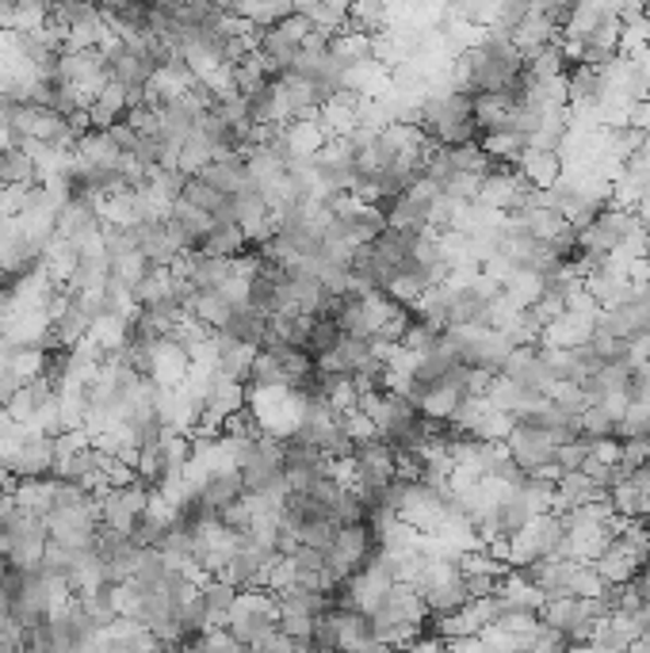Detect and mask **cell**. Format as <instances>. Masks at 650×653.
<instances>
[{"instance_id": "cell-13", "label": "cell", "mask_w": 650, "mask_h": 653, "mask_svg": "<svg viewBox=\"0 0 650 653\" xmlns=\"http://www.w3.org/2000/svg\"><path fill=\"white\" fill-rule=\"evenodd\" d=\"M46 527H50V539L69 543V547H92L100 535L96 497H84V501H73V504H66V509H58L50 520H46Z\"/></svg>"}, {"instance_id": "cell-12", "label": "cell", "mask_w": 650, "mask_h": 653, "mask_svg": "<svg viewBox=\"0 0 650 653\" xmlns=\"http://www.w3.org/2000/svg\"><path fill=\"white\" fill-rule=\"evenodd\" d=\"M386 225V218L379 214L375 203L360 196H337L333 199V237L345 245H363Z\"/></svg>"}, {"instance_id": "cell-25", "label": "cell", "mask_w": 650, "mask_h": 653, "mask_svg": "<svg viewBox=\"0 0 650 653\" xmlns=\"http://www.w3.org/2000/svg\"><path fill=\"white\" fill-rule=\"evenodd\" d=\"M0 184H12V188H31L38 184V168L23 145H0Z\"/></svg>"}, {"instance_id": "cell-7", "label": "cell", "mask_w": 650, "mask_h": 653, "mask_svg": "<svg viewBox=\"0 0 650 653\" xmlns=\"http://www.w3.org/2000/svg\"><path fill=\"white\" fill-rule=\"evenodd\" d=\"M272 627H280V604H276L272 588H242L227 619V631L242 642V650H253Z\"/></svg>"}, {"instance_id": "cell-1", "label": "cell", "mask_w": 650, "mask_h": 653, "mask_svg": "<svg viewBox=\"0 0 650 653\" xmlns=\"http://www.w3.org/2000/svg\"><path fill=\"white\" fill-rule=\"evenodd\" d=\"M421 130L440 145H463L478 142V123H475V96L467 89H460L455 81L432 84L421 96V112H417Z\"/></svg>"}, {"instance_id": "cell-19", "label": "cell", "mask_w": 650, "mask_h": 653, "mask_svg": "<svg viewBox=\"0 0 650 653\" xmlns=\"http://www.w3.org/2000/svg\"><path fill=\"white\" fill-rule=\"evenodd\" d=\"M608 489L597 486L585 470H562L555 474V512H570L582 509L590 501H605Z\"/></svg>"}, {"instance_id": "cell-8", "label": "cell", "mask_w": 650, "mask_h": 653, "mask_svg": "<svg viewBox=\"0 0 650 653\" xmlns=\"http://www.w3.org/2000/svg\"><path fill=\"white\" fill-rule=\"evenodd\" d=\"M562 539H567V520H562V512L555 509L536 512V516L509 539V565H529L536 562V558L559 555Z\"/></svg>"}, {"instance_id": "cell-3", "label": "cell", "mask_w": 650, "mask_h": 653, "mask_svg": "<svg viewBox=\"0 0 650 653\" xmlns=\"http://www.w3.org/2000/svg\"><path fill=\"white\" fill-rule=\"evenodd\" d=\"M371 619H375V634L383 646H409L414 634L429 623V604H425V596L414 585L398 581V585H391L379 596V604L371 608Z\"/></svg>"}, {"instance_id": "cell-20", "label": "cell", "mask_w": 650, "mask_h": 653, "mask_svg": "<svg viewBox=\"0 0 650 653\" xmlns=\"http://www.w3.org/2000/svg\"><path fill=\"white\" fill-rule=\"evenodd\" d=\"M268 322H272V314H265V310H257L249 299H245L242 306H234V314L219 325V333H227V337L237 340V345L260 348V340L268 337Z\"/></svg>"}, {"instance_id": "cell-28", "label": "cell", "mask_w": 650, "mask_h": 653, "mask_svg": "<svg viewBox=\"0 0 650 653\" xmlns=\"http://www.w3.org/2000/svg\"><path fill=\"white\" fill-rule=\"evenodd\" d=\"M84 604H89V611L100 619V627H112L115 619L123 616L119 611V585L115 581H100V585H92L89 593H81Z\"/></svg>"}, {"instance_id": "cell-23", "label": "cell", "mask_w": 650, "mask_h": 653, "mask_svg": "<svg viewBox=\"0 0 650 653\" xmlns=\"http://www.w3.org/2000/svg\"><path fill=\"white\" fill-rule=\"evenodd\" d=\"M245 386H249V394H257V390H288L291 371L283 368L280 355L257 348V352H253V363H249V375H245Z\"/></svg>"}, {"instance_id": "cell-26", "label": "cell", "mask_w": 650, "mask_h": 653, "mask_svg": "<svg viewBox=\"0 0 650 653\" xmlns=\"http://www.w3.org/2000/svg\"><path fill=\"white\" fill-rule=\"evenodd\" d=\"M340 337H345V333H340V325L333 322L329 314H314L311 317V329H306V340H303V352L311 355L314 363H322L325 355L337 348Z\"/></svg>"}, {"instance_id": "cell-31", "label": "cell", "mask_w": 650, "mask_h": 653, "mask_svg": "<svg viewBox=\"0 0 650 653\" xmlns=\"http://www.w3.org/2000/svg\"><path fill=\"white\" fill-rule=\"evenodd\" d=\"M0 555H4V535H0Z\"/></svg>"}, {"instance_id": "cell-10", "label": "cell", "mask_w": 650, "mask_h": 653, "mask_svg": "<svg viewBox=\"0 0 650 653\" xmlns=\"http://www.w3.org/2000/svg\"><path fill=\"white\" fill-rule=\"evenodd\" d=\"M501 443H506V451L516 458V466H521L524 474H559L555 470V451H559V443L552 440V432L539 429V424L513 421Z\"/></svg>"}, {"instance_id": "cell-16", "label": "cell", "mask_w": 650, "mask_h": 653, "mask_svg": "<svg viewBox=\"0 0 650 653\" xmlns=\"http://www.w3.org/2000/svg\"><path fill=\"white\" fill-rule=\"evenodd\" d=\"M130 230H135V245H138V253L146 256V264H153V268H176V264H181L184 248H181V241L169 233L165 214L135 222Z\"/></svg>"}, {"instance_id": "cell-4", "label": "cell", "mask_w": 650, "mask_h": 653, "mask_svg": "<svg viewBox=\"0 0 650 653\" xmlns=\"http://www.w3.org/2000/svg\"><path fill=\"white\" fill-rule=\"evenodd\" d=\"M444 348L471 371H486V375H498L506 368L509 352H513V340L501 329L486 325H448L444 329Z\"/></svg>"}, {"instance_id": "cell-29", "label": "cell", "mask_w": 650, "mask_h": 653, "mask_svg": "<svg viewBox=\"0 0 650 653\" xmlns=\"http://www.w3.org/2000/svg\"><path fill=\"white\" fill-rule=\"evenodd\" d=\"M214 158H219V153H214V145L207 142L204 130H191V135L181 142V158H176V168H184V173L191 176V173H199L204 165H211Z\"/></svg>"}, {"instance_id": "cell-30", "label": "cell", "mask_w": 650, "mask_h": 653, "mask_svg": "<svg viewBox=\"0 0 650 653\" xmlns=\"http://www.w3.org/2000/svg\"><path fill=\"white\" fill-rule=\"evenodd\" d=\"M23 386H27V375L20 371V363L0 360V406H8V401H12Z\"/></svg>"}, {"instance_id": "cell-9", "label": "cell", "mask_w": 650, "mask_h": 653, "mask_svg": "<svg viewBox=\"0 0 650 653\" xmlns=\"http://www.w3.org/2000/svg\"><path fill=\"white\" fill-rule=\"evenodd\" d=\"M636 233H639V218L631 207L605 203L597 214L590 218V222L582 225V248L585 253L613 256V253H620Z\"/></svg>"}, {"instance_id": "cell-14", "label": "cell", "mask_w": 650, "mask_h": 653, "mask_svg": "<svg viewBox=\"0 0 650 653\" xmlns=\"http://www.w3.org/2000/svg\"><path fill=\"white\" fill-rule=\"evenodd\" d=\"M150 489L142 486V481H119V486H104L96 493V504H100V524L104 527H119V532H130V524H135L138 512L150 504Z\"/></svg>"}, {"instance_id": "cell-27", "label": "cell", "mask_w": 650, "mask_h": 653, "mask_svg": "<svg viewBox=\"0 0 650 653\" xmlns=\"http://www.w3.org/2000/svg\"><path fill=\"white\" fill-rule=\"evenodd\" d=\"M562 168L567 165H562L559 150H524V158H521V173L529 176L532 184H539V188L559 180Z\"/></svg>"}, {"instance_id": "cell-32", "label": "cell", "mask_w": 650, "mask_h": 653, "mask_svg": "<svg viewBox=\"0 0 650 653\" xmlns=\"http://www.w3.org/2000/svg\"><path fill=\"white\" fill-rule=\"evenodd\" d=\"M89 4H96V8H100V4H104V0H89Z\"/></svg>"}, {"instance_id": "cell-6", "label": "cell", "mask_w": 650, "mask_h": 653, "mask_svg": "<svg viewBox=\"0 0 650 653\" xmlns=\"http://www.w3.org/2000/svg\"><path fill=\"white\" fill-rule=\"evenodd\" d=\"M245 299H249L257 310H265V314L299 310L295 271H291V264L268 260V256H253V271H249V287H245Z\"/></svg>"}, {"instance_id": "cell-24", "label": "cell", "mask_w": 650, "mask_h": 653, "mask_svg": "<svg viewBox=\"0 0 650 653\" xmlns=\"http://www.w3.org/2000/svg\"><path fill=\"white\" fill-rule=\"evenodd\" d=\"M204 253L211 256H242L249 253V237H245V225L242 222H214L207 225V237H204Z\"/></svg>"}, {"instance_id": "cell-17", "label": "cell", "mask_w": 650, "mask_h": 653, "mask_svg": "<svg viewBox=\"0 0 650 653\" xmlns=\"http://www.w3.org/2000/svg\"><path fill=\"white\" fill-rule=\"evenodd\" d=\"M165 225H169V233L181 241L184 253H191V248H204L211 214L199 211V207L188 203V199H173V203L165 207Z\"/></svg>"}, {"instance_id": "cell-18", "label": "cell", "mask_w": 650, "mask_h": 653, "mask_svg": "<svg viewBox=\"0 0 650 653\" xmlns=\"http://www.w3.org/2000/svg\"><path fill=\"white\" fill-rule=\"evenodd\" d=\"M325 611L337 619L340 650H383L371 611H363V608H325Z\"/></svg>"}, {"instance_id": "cell-2", "label": "cell", "mask_w": 650, "mask_h": 653, "mask_svg": "<svg viewBox=\"0 0 650 653\" xmlns=\"http://www.w3.org/2000/svg\"><path fill=\"white\" fill-rule=\"evenodd\" d=\"M383 555L375 524H345L337 527L333 543L325 547V570H322V588L340 585V581H356L360 573H368L375 565V558Z\"/></svg>"}, {"instance_id": "cell-5", "label": "cell", "mask_w": 650, "mask_h": 653, "mask_svg": "<svg viewBox=\"0 0 650 653\" xmlns=\"http://www.w3.org/2000/svg\"><path fill=\"white\" fill-rule=\"evenodd\" d=\"M237 470H242L245 497L257 501H280L288 489V470H283V435L265 432L249 451L237 455Z\"/></svg>"}, {"instance_id": "cell-11", "label": "cell", "mask_w": 650, "mask_h": 653, "mask_svg": "<svg viewBox=\"0 0 650 653\" xmlns=\"http://www.w3.org/2000/svg\"><path fill=\"white\" fill-rule=\"evenodd\" d=\"M8 466H12L15 481H31V478H50L58 470V443L50 432L43 429H27L20 435L12 451H4Z\"/></svg>"}, {"instance_id": "cell-21", "label": "cell", "mask_w": 650, "mask_h": 653, "mask_svg": "<svg viewBox=\"0 0 650 653\" xmlns=\"http://www.w3.org/2000/svg\"><path fill=\"white\" fill-rule=\"evenodd\" d=\"M237 593H242V588H237L234 581L222 578V573H204L196 585V596L204 600V608L214 627H227L230 611H234V604H237Z\"/></svg>"}, {"instance_id": "cell-15", "label": "cell", "mask_w": 650, "mask_h": 653, "mask_svg": "<svg viewBox=\"0 0 650 653\" xmlns=\"http://www.w3.org/2000/svg\"><path fill=\"white\" fill-rule=\"evenodd\" d=\"M276 562H280V555H276L272 547H260V543L245 539L242 547L230 555L222 578L234 581L237 588H268V578H272Z\"/></svg>"}, {"instance_id": "cell-22", "label": "cell", "mask_w": 650, "mask_h": 653, "mask_svg": "<svg viewBox=\"0 0 650 653\" xmlns=\"http://www.w3.org/2000/svg\"><path fill=\"white\" fill-rule=\"evenodd\" d=\"M130 119V104H127V92L119 84L107 81L96 96L89 100V130H112L119 123Z\"/></svg>"}]
</instances>
